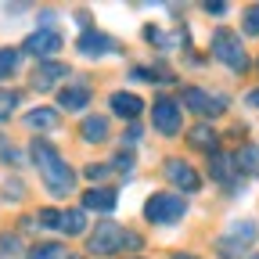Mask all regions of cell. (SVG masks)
Returning a JSON list of instances; mask_svg holds the SVG:
<instances>
[{
	"label": "cell",
	"mask_w": 259,
	"mask_h": 259,
	"mask_svg": "<svg viewBox=\"0 0 259 259\" xmlns=\"http://www.w3.org/2000/svg\"><path fill=\"white\" fill-rule=\"evenodd\" d=\"M83 227H87V220H83V209H69V212H61V223H58V231H65V234H83Z\"/></svg>",
	"instance_id": "21"
},
{
	"label": "cell",
	"mask_w": 259,
	"mask_h": 259,
	"mask_svg": "<svg viewBox=\"0 0 259 259\" xmlns=\"http://www.w3.org/2000/svg\"><path fill=\"white\" fill-rule=\"evenodd\" d=\"M220 259H245V245H238L231 238H220Z\"/></svg>",
	"instance_id": "24"
},
{
	"label": "cell",
	"mask_w": 259,
	"mask_h": 259,
	"mask_svg": "<svg viewBox=\"0 0 259 259\" xmlns=\"http://www.w3.org/2000/svg\"><path fill=\"white\" fill-rule=\"evenodd\" d=\"M245 101H248L252 108H259V90H248V94H245Z\"/></svg>",
	"instance_id": "29"
},
{
	"label": "cell",
	"mask_w": 259,
	"mask_h": 259,
	"mask_svg": "<svg viewBox=\"0 0 259 259\" xmlns=\"http://www.w3.org/2000/svg\"><path fill=\"white\" fill-rule=\"evenodd\" d=\"M83 137H87L90 144L108 141V119H105V115H87V119H83Z\"/></svg>",
	"instance_id": "16"
},
{
	"label": "cell",
	"mask_w": 259,
	"mask_h": 259,
	"mask_svg": "<svg viewBox=\"0 0 259 259\" xmlns=\"http://www.w3.org/2000/svg\"><path fill=\"white\" fill-rule=\"evenodd\" d=\"M234 166H238V173H252V177H259V148H241L238 155H234Z\"/></svg>",
	"instance_id": "17"
},
{
	"label": "cell",
	"mask_w": 259,
	"mask_h": 259,
	"mask_svg": "<svg viewBox=\"0 0 259 259\" xmlns=\"http://www.w3.org/2000/svg\"><path fill=\"white\" fill-rule=\"evenodd\" d=\"M65 255V248L61 245H54V241H47V245H36L29 252V259H61Z\"/></svg>",
	"instance_id": "23"
},
{
	"label": "cell",
	"mask_w": 259,
	"mask_h": 259,
	"mask_svg": "<svg viewBox=\"0 0 259 259\" xmlns=\"http://www.w3.org/2000/svg\"><path fill=\"white\" fill-rule=\"evenodd\" d=\"M61 76H69V69H65L61 61H40L36 72H32V87H36V90H51Z\"/></svg>",
	"instance_id": "11"
},
{
	"label": "cell",
	"mask_w": 259,
	"mask_h": 259,
	"mask_svg": "<svg viewBox=\"0 0 259 259\" xmlns=\"http://www.w3.org/2000/svg\"><path fill=\"white\" fill-rule=\"evenodd\" d=\"M15 245H18L15 234H0V259H8V255L15 252Z\"/></svg>",
	"instance_id": "27"
},
{
	"label": "cell",
	"mask_w": 259,
	"mask_h": 259,
	"mask_svg": "<svg viewBox=\"0 0 259 259\" xmlns=\"http://www.w3.org/2000/svg\"><path fill=\"white\" fill-rule=\"evenodd\" d=\"M141 108H144V101H141L137 94H126V90L112 94V112H115V115H122V119H137Z\"/></svg>",
	"instance_id": "14"
},
{
	"label": "cell",
	"mask_w": 259,
	"mask_h": 259,
	"mask_svg": "<svg viewBox=\"0 0 259 259\" xmlns=\"http://www.w3.org/2000/svg\"><path fill=\"white\" fill-rule=\"evenodd\" d=\"M76 47L83 51V54H108V51H115V40L108 36V32H97V29H87L83 36L76 40Z\"/></svg>",
	"instance_id": "10"
},
{
	"label": "cell",
	"mask_w": 259,
	"mask_h": 259,
	"mask_svg": "<svg viewBox=\"0 0 259 259\" xmlns=\"http://www.w3.org/2000/svg\"><path fill=\"white\" fill-rule=\"evenodd\" d=\"M212 54H216L231 72H245V69H248V54H245L241 36H238L234 29H216V32H212Z\"/></svg>",
	"instance_id": "4"
},
{
	"label": "cell",
	"mask_w": 259,
	"mask_h": 259,
	"mask_svg": "<svg viewBox=\"0 0 259 259\" xmlns=\"http://www.w3.org/2000/svg\"><path fill=\"white\" fill-rule=\"evenodd\" d=\"M115 202H119V198H115L112 187H94V191L83 194V209H97V212H112Z\"/></svg>",
	"instance_id": "13"
},
{
	"label": "cell",
	"mask_w": 259,
	"mask_h": 259,
	"mask_svg": "<svg viewBox=\"0 0 259 259\" xmlns=\"http://www.w3.org/2000/svg\"><path fill=\"white\" fill-rule=\"evenodd\" d=\"M255 234H259V227H255L252 220H241V223H234V227H231V234H227V238L238 241V245H252V241H255Z\"/></svg>",
	"instance_id": "19"
},
{
	"label": "cell",
	"mask_w": 259,
	"mask_h": 259,
	"mask_svg": "<svg viewBox=\"0 0 259 259\" xmlns=\"http://www.w3.org/2000/svg\"><path fill=\"white\" fill-rule=\"evenodd\" d=\"M245 32H252V36H259V4H252V8H245Z\"/></svg>",
	"instance_id": "25"
},
{
	"label": "cell",
	"mask_w": 259,
	"mask_h": 259,
	"mask_svg": "<svg viewBox=\"0 0 259 259\" xmlns=\"http://www.w3.org/2000/svg\"><path fill=\"white\" fill-rule=\"evenodd\" d=\"M144 216L151 223L169 227V223H180L187 216V202L180 198V194H173V191H162V194H151V198L144 202Z\"/></svg>",
	"instance_id": "3"
},
{
	"label": "cell",
	"mask_w": 259,
	"mask_h": 259,
	"mask_svg": "<svg viewBox=\"0 0 259 259\" xmlns=\"http://www.w3.org/2000/svg\"><path fill=\"white\" fill-rule=\"evenodd\" d=\"M61 47H65V40L54 29H40V32H32V36H25V44H22V51L32 54V58H54Z\"/></svg>",
	"instance_id": "6"
},
{
	"label": "cell",
	"mask_w": 259,
	"mask_h": 259,
	"mask_svg": "<svg viewBox=\"0 0 259 259\" xmlns=\"http://www.w3.org/2000/svg\"><path fill=\"white\" fill-rule=\"evenodd\" d=\"M18 51L15 47H0V83H4V79H11L15 72H18Z\"/></svg>",
	"instance_id": "20"
},
{
	"label": "cell",
	"mask_w": 259,
	"mask_h": 259,
	"mask_svg": "<svg viewBox=\"0 0 259 259\" xmlns=\"http://www.w3.org/2000/svg\"><path fill=\"white\" fill-rule=\"evenodd\" d=\"M166 177H169V184L180 187V191H198V187H202V177L194 173V166H191V162H184V158H166Z\"/></svg>",
	"instance_id": "8"
},
{
	"label": "cell",
	"mask_w": 259,
	"mask_h": 259,
	"mask_svg": "<svg viewBox=\"0 0 259 259\" xmlns=\"http://www.w3.org/2000/svg\"><path fill=\"white\" fill-rule=\"evenodd\" d=\"M18 101H22L18 90H4V87H0V119H8V115L18 108Z\"/></svg>",
	"instance_id": "22"
},
{
	"label": "cell",
	"mask_w": 259,
	"mask_h": 259,
	"mask_svg": "<svg viewBox=\"0 0 259 259\" xmlns=\"http://www.w3.org/2000/svg\"><path fill=\"white\" fill-rule=\"evenodd\" d=\"M58 105H61L65 112H79V108H87V105H90V87H83V83H69V87L58 94Z\"/></svg>",
	"instance_id": "12"
},
{
	"label": "cell",
	"mask_w": 259,
	"mask_h": 259,
	"mask_svg": "<svg viewBox=\"0 0 259 259\" xmlns=\"http://www.w3.org/2000/svg\"><path fill=\"white\" fill-rule=\"evenodd\" d=\"M169 259H198V255H187V252H177V255H169Z\"/></svg>",
	"instance_id": "31"
},
{
	"label": "cell",
	"mask_w": 259,
	"mask_h": 259,
	"mask_svg": "<svg viewBox=\"0 0 259 259\" xmlns=\"http://www.w3.org/2000/svg\"><path fill=\"white\" fill-rule=\"evenodd\" d=\"M108 173H112V166H90V169H87L90 180H101V177H108Z\"/></svg>",
	"instance_id": "28"
},
{
	"label": "cell",
	"mask_w": 259,
	"mask_h": 259,
	"mask_svg": "<svg viewBox=\"0 0 259 259\" xmlns=\"http://www.w3.org/2000/svg\"><path fill=\"white\" fill-rule=\"evenodd\" d=\"M29 155H32V162H36V169H40V177H44V187L54 194V198H65V194L76 187L72 166L61 158V151H58L54 144H47V141H32Z\"/></svg>",
	"instance_id": "1"
},
{
	"label": "cell",
	"mask_w": 259,
	"mask_h": 259,
	"mask_svg": "<svg viewBox=\"0 0 259 259\" xmlns=\"http://www.w3.org/2000/svg\"><path fill=\"white\" fill-rule=\"evenodd\" d=\"M187 141L194 144V148H202V151H216V130H209V126H194L191 134H187Z\"/></svg>",
	"instance_id": "18"
},
{
	"label": "cell",
	"mask_w": 259,
	"mask_h": 259,
	"mask_svg": "<svg viewBox=\"0 0 259 259\" xmlns=\"http://www.w3.org/2000/svg\"><path fill=\"white\" fill-rule=\"evenodd\" d=\"M184 105L194 112V115H220L227 105H223V97H212L209 90H202V87H187L184 90Z\"/></svg>",
	"instance_id": "7"
},
{
	"label": "cell",
	"mask_w": 259,
	"mask_h": 259,
	"mask_svg": "<svg viewBox=\"0 0 259 259\" xmlns=\"http://www.w3.org/2000/svg\"><path fill=\"white\" fill-rule=\"evenodd\" d=\"M58 112L54 108H32L29 115H25V126L29 130H47V134H54V130H58Z\"/></svg>",
	"instance_id": "15"
},
{
	"label": "cell",
	"mask_w": 259,
	"mask_h": 259,
	"mask_svg": "<svg viewBox=\"0 0 259 259\" xmlns=\"http://www.w3.org/2000/svg\"><path fill=\"white\" fill-rule=\"evenodd\" d=\"M209 169H212V177L234 194V187H238V166H234V158H227V155H220V151H212V162H209Z\"/></svg>",
	"instance_id": "9"
},
{
	"label": "cell",
	"mask_w": 259,
	"mask_h": 259,
	"mask_svg": "<svg viewBox=\"0 0 259 259\" xmlns=\"http://www.w3.org/2000/svg\"><path fill=\"white\" fill-rule=\"evenodd\" d=\"M151 122H155V134L162 137H177L180 134V105L173 97H158L151 105Z\"/></svg>",
	"instance_id": "5"
},
{
	"label": "cell",
	"mask_w": 259,
	"mask_h": 259,
	"mask_svg": "<svg viewBox=\"0 0 259 259\" xmlns=\"http://www.w3.org/2000/svg\"><path fill=\"white\" fill-rule=\"evenodd\" d=\"M205 11H209V15H223L227 8H223V4H205Z\"/></svg>",
	"instance_id": "30"
},
{
	"label": "cell",
	"mask_w": 259,
	"mask_h": 259,
	"mask_svg": "<svg viewBox=\"0 0 259 259\" xmlns=\"http://www.w3.org/2000/svg\"><path fill=\"white\" fill-rule=\"evenodd\" d=\"M122 248H141V234L122 231V227L112 223V220H101V223H97V231L90 234V241H87L90 255H115Z\"/></svg>",
	"instance_id": "2"
},
{
	"label": "cell",
	"mask_w": 259,
	"mask_h": 259,
	"mask_svg": "<svg viewBox=\"0 0 259 259\" xmlns=\"http://www.w3.org/2000/svg\"><path fill=\"white\" fill-rule=\"evenodd\" d=\"M36 220H40V227H58V223H61V212H58V209H40Z\"/></svg>",
	"instance_id": "26"
}]
</instances>
